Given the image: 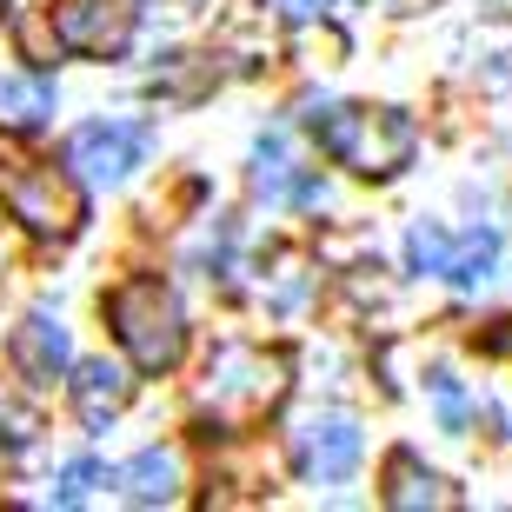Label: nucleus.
Returning a JSON list of instances; mask_svg holds the SVG:
<instances>
[{
	"mask_svg": "<svg viewBox=\"0 0 512 512\" xmlns=\"http://www.w3.org/2000/svg\"><path fill=\"white\" fill-rule=\"evenodd\" d=\"M14 366H20V380H34V386H47V380H60L67 373V326L54 320V313H27V320L14 326Z\"/></svg>",
	"mask_w": 512,
	"mask_h": 512,
	"instance_id": "obj_9",
	"label": "nucleus"
},
{
	"mask_svg": "<svg viewBox=\"0 0 512 512\" xmlns=\"http://www.w3.org/2000/svg\"><path fill=\"white\" fill-rule=\"evenodd\" d=\"M140 160H147V127H140V120H87V127H74V140H67V167H74L80 180H94V187L127 180Z\"/></svg>",
	"mask_w": 512,
	"mask_h": 512,
	"instance_id": "obj_7",
	"label": "nucleus"
},
{
	"mask_svg": "<svg viewBox=\"0 0 512 512\" xmlns=\"http://www.w3.org/2000/svg\"><path fill=\"white\" fill-rule=\"evenodd\" d=\"M100 479H107V473H100L94 459H74V466H60V479H54V506H80V499L94 493Z\"/></svg>",
	"mask_w": 512,
	"mask_h": 512,
	"instance_id": "obj_15",
	"label": "nucleus"
},
{
	"mask_svg": "<svg viewBox=\"0 0 512 512\" xmlns=\"http://www.w3.org/2000/svg\"><path fill=\"white\" fill-rule=\"evenodd\" d=\"M406 260L419 273H439L453 286H486L499 273V233L473 227V233H439V227H413L406 233Z\"/></svg>",
	"mask_w": 512,
	"mask_h": 512,
	"instance_id": "obj_5",
	"label": "nucleus"
},
{
	"mask_svg": "<svg viewBox=\"0 0 512 512\" xmlns=\"http://www.w3.org/2000/svg\"><path fill=\"white\" fill-rule=\"evenodd\" d=\"M0 20H7V0H0Z\"/></svg>",
	"mask_w": 512,
	"mask_h": 512,
	"instance_id": "obj_17",
	"label": "nucleus"
},
{
	"mask_svg": "<svg viewBox=\"0 0 512 512\" xmlns=\"http://www.w3.org/2000/svg\"><path fill=\"white\" fill-rule=\"evenodd\" d=\"M0 200L40 240H74L80 220H87L74 173L54 167V160H27V153H0Z\"/></svg>",
	"mask_w": 512,
	"mask_h": 512,
	"instance_id": "obj_4",
	"label": "nucleus"
},
{
	"mask_svg": "<svg viewBox=\"0 0 512 512\" xmlns=\"http://www.w3.org/2000/svg\"><path fill=\"white\" fill-rule=\"evenodd\" d=\"M293 459H300V473L313 479V486H340V479L360 466V426L340 419V413L306 419L300 439H293Z\"/></svg>",
	"mask_w": 512,
	"mask_h": 512,
	"instance_id": "obj_8",
	"label": "nucleus"
},
{
	"mask_svg": "<svg viewBox=\"0 0 512 512\" xmlns=\"http://www.w3.org/2000/svg\"><path fill=\"white\" fill-rule=\"evenodd\" d=\"M260 200H320V180H306L293 160L280 153V140H260V173H253Z\"/></svg>",
	"mask_w": 512,
	"mask_h": 512,
	"instance_id": "obj_14",
	"label": "nucleus"
},
{
	"mask_svg": "<svg viewBox=\"0 0 512 512\" xmlns=\"http://www.w3.org/2000/svg\"><path fill=\"white\" fill-rule=\"evenodd\" d=\"M114 486L133 506H173V493H180V459H173L167 446H147V453H133L114 473Z\"/></svg>",
	"mask_w": 512,
	"mask_h": 512,
	"instance_id": "obj_10",
	"label": "nucleus"
},
{
	"mask_svg": "<svg viewBox=\"0 0 512 512\" xmlns=\"http://www.w3.org/2000/svg\"><path fill=\"white\" fill-rule=\"evenodd\" d=\"M306 127L340 167L366 173V180H386L413 160V120L393 107H313Z\"/></svg>",
	"mask_w": 512,
	"mask_h": 512,
	"instance_id": "obj_3",
	"label": "nucleus"
},
{
	"mask_svg": "<svg viewBox=\"0 0 512 512\" xmlns=\"http://www.w3.org/2000/svg\"><path fill=\"white\" fill-rule=\"evenodd\" d=\"M386 506L393 512H426V506H459V493L439 473H426L413 453H393V466H386Z\"/></svg>",
	"mask_w": 512,
	"mask_h": 512,
	"instance_id": "obj_11",
	"label": "nucleus"
},
{
	"mask_svg": "<svg viewBox=\"0 0 512 512\" xmlns=\"http://www.w3.org/2000/svg\"><path fill=\"white\" fill-rule=\"evenodd\" d=\"M140 27V0H54V40L67 54L114 60Z\"/></svg>",
	"mask_w": 512,
	"mask_h": 512,
	"instance_id": "obj_6",
	"label": "nucleus"
},
{
	"mask_svg": "<svg viewBox=\"0 0 512 512\" xmlns=\"http://www.w3.org/2000/svg\"><path fill=\"white\" fill-rule=\"evenodd\" d=\"M286 373H293L286 353H266V346H220L193 406H200V419L227 426V433L260 426V419L286 399Z\"/></svg>",
	"mask_w": 512,
	"mask_h": 512,
	"instance_id": "obj_1",
	"label": "nucleus"
},
{
	"mask_svg": "<svg viewBox=\"0 0 512 512\" xmlns=\"http://www.w3.org/2000/svg\"><path fill=\"white\" fill-rule=\"evenodd\" d=\"M107 320H114V340L127 346V360L140 373H173L180 353H187V313L173 300V286L153 280V273L120 286L107 300Z\"/></svg>",
	"mask_w": 512,
	"mask_h": 512,
	"instance_id": "obj_2",
	"label": "nucleus"
},
{
	"mask_svg": "<svg viewBox=\"0 0 512 512\" xmlns=\"http://www.w3.org/2000/svg\"><path fill=\"white\" fill-rule=\"evenodd\" d=\"M74 406H80V419H87V426H107V419L127 406V373H120V366H107V360H87L74 373Z\"/></svg>",
	"mask_w": 512,
	"mask_h": 512,
	"instance_id": "obj_12",
	"label": "nucleus"
},
{
	"mask_svg": "<svg viewBox=\"0 0 512 512\" xmlns=\"http://www.w3.org/2000/svg\"><path fill=\"white\" fill-rule=\"evenodd\" d=\"M0 120H7V127H47V120H54V80L0 74Z\"/></svg>",
	"mask_w": 512,
	"mask_h": 512,
	"instance_id": "obj_13",
	"label": "nucleus"
},
{
	"mask_svg": "<svg viewBox=\"0 0 512 512\" xmlns=\"http://www.w3.org/2000/svg\"><path fill=\"white\" fill-rule=\"evenodd\" d=\"M433 399H439V426L459 433V426H466V393H459L453 373H433Z\"/></svg>",
	"mask_w": 512,
	"mask_h": 512,
	"instance_id": "obj_16",
	"label": "nucleus"
}]
</instances>
